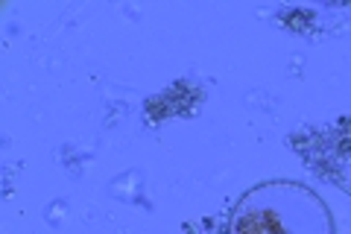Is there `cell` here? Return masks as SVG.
I'll return each instance as SVG.
<instances>
[{
  "label": "cell",
  "instance_id": "6da1fadb",
  "mask_svg": "<svg viewBox=\"0 0 351 234\" xmlns=\"http://www.w3.org/2000/svg\"><path fill=\"white\" fill-rule=\"evenodd\" d=\"M234 234H331V220L307 187L263 185L243 199Z\"/></svg>",
  "mask_w": 351,
  "mask_h": 234
}]
</instances>
